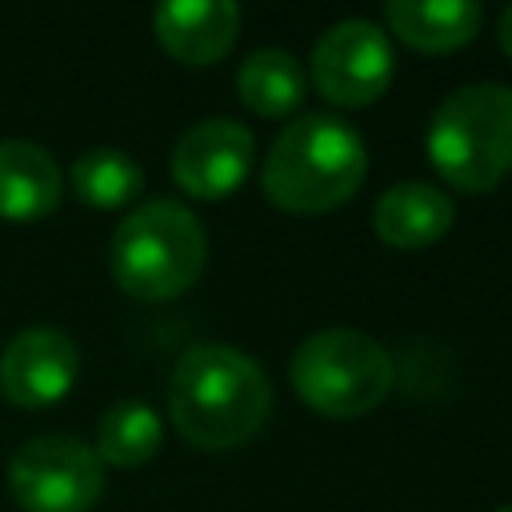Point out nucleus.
Wrapping results in <instances>:
<instances>
[{
    "mask_svg": "<svg viewBox=\"0 0 512 512\" xmlns=\"http://www.w3.org/2000/svg\"><path fill=\"white\" fill-rule=\"evenodd\" d=\"M392 40L380 24L364 16L336 20L320 40L312 44V84L316 92L336 108H368L376 104L392 84Z\"/></svg>",
    "mask_w": 512,
    "mask_h": 512,
    "instance_id": "nucleus-7",
    "label": "nucleus"
},
{
    "mask_svg": "<svg viewBox=\"0 0 512 512\" xmlns=\"http://www.w3.org/2000/svg\"><path fill=\"white\" fill-rule=\"evenodd\" d=\"M256 140L240 120L212 116L192 124L172 148V180L196 200L232 196L252 172Z\"/></svg>",
    "mask_w": 512,
    "mask_h": 512,
    "instance_id": "nucleus-8",
    "label": "nucleus"
},
{
    "mask_svg": "<svg viewBox=\"0 0 512 512\" xmlns=\"http://www.w3.org/2000/svg\"><path fill=\"white\" fill-rule=\"evenodd\" d=\"M80 372V352L68 332L52 324H32L16 332L0 352V384L4 396L24 408L56 404Z\"/></svg>",
    "mask_w": 512,
    "mask_h": 512,
    "instance_id": "nucleus-9",
    "label": "nucleus"
},
{
    "mask_svg": "<svg viewBox=\"0 0 512 512\" xmlns=\"http://www.w3.org/2000/svg\"><path fill=\"white\" fill-rule=\"evenodd\" d=\"M8 488L24 512H88L104 492V464L84 440L48 432L12 452Z\"/></svg>",
    "mask_w": 512,
    "mask_h": 512,
    "instance_id": "nucleus-6",
    "label": "nucleus"
},
{
    "mask_svg": "<svg viewBox=\"0 0 512 512\" xmlns=\"http://www.w3.org/2000/svg\"><path fill=\"white\" fill-rule=\"evenodd\" d=\"M208 260V236L192 208L176 200L136 204L112 232L108 264L116 284L140 300H172L188 292Z\"/></svg>",
    "mask_w": 512,
    "mask_h": 512,
    "instance_id": "nucleus-4",
    "label": "nucleus"
},
{
    "mask_svg": "<svg viewBox=\"0 0 512 512\" xmlns=\"http://www.w3.org/2000/svg\"><path fill=\"white\" fill-rule=\"evenodd\" d=\"M160 440H164V424H160L156 408L144 400H120L100 416L96 456H100V464L108 460L116 468H136L156 456Z\"/></svg>",
    "mask_w": 512,
    "mask_h": 512,
    "instance_id": "nucleus-15",
    "label": "nucleus"
},
{
    "mask_svg": "<svg viewBox=\"0 0 512 512\" xmlns=\"http://www.w3.org/2000/svg\"><path fill=\"white\" fill-rule=\"evenodd\" d=\"M424 144L448 188L468 196L492 192L512 172V88L476 80L448 92L428 120Z\"/></svg>",
    "mask_w": 512,
    "mask_h": 512,
    "instance_id": "nucleus-3",
    "label": "nucleus"
},
{
    "mask_svg": "<svg viewBox=\"0 0 512 512\" xmlns=\"http://www.w3.org/2000/svg\"><path fill=\"white\" fill-rule=\"evenodd\" d=\"M72 192L96 208H120L140 196L144 172L140 164L120 148H88L72 160Z\"/></svg>",
    "mask_w": 512,
    "mask_h": 512,
    "instance_id": "nucleus-16",
    "label": "nucleus"
},
{
    "mask_svg": "<svg viewBox=\"0 0 512 512\" xmlns=\"http://www.w3.org/2000/svg\"><path fill=\"white\" fill-rule=\"evenodd\" d=\"M156 40L188 68H208L240 36V8L232 0H164L152 12Z\"/></svg>",
    "mask_w": 512,
    "mask_h": 512,
    "instance_id": "nucleus-10",
    "label": "nucleus"
},
{
    "mask_svg": "<svg viewBox=\"0 0 512 512\" xmlns=\"http://www.w3.org/2000/svg\"><path fill=\"white\" fill-rule=\"evenodd\" d=\"M496 512H512V504H500V508H496Z\"/></svg>",
    "mask_w": 512,
    "mask_h": 512,
    "instance_id": "nucleus-18",
    "label": "nucleus"
},
{
    "mask_svg": "<svg viewBox=\"0 0 512 512\" xmlns=\"http://www.w3.org/2000/svg\"><path fill=\"white\" fill-rule=\"evenodd\" d=\"M236 92H240L248 112L276 120V116H288L300 108V100L308 92V76L292 52L256 48L244 56V64L236 72Z\"/></svg>",
    "mask_w": 512,
    "mask_h": 512,
    "instance_id": "nucleus-14",
    "label": "nucleus"
},
{
    "mask_svg": "<svg viewBox=\"0 0 512 512\" xmlns=\"http://www.w3.org/2000/svg\"><path fill=\"white\" fill-rule=\"evenodd\" d=\"M384 24L416 52H456L476 40L484 8L472 0H392L384 4Z\"/></svg>",
    "mask_w": 512,
    "mask_h": 512,
    "instance_id": "nucleus-12",
    "label": "nucleus"
},
{
    "mask_svg": "<svg viewBox=\"0 0 512 512\" xmlns=\"http://www.w3.org/2000/svg\"><path fill=\"white\" fill-rule=\"evenodd\" d=\"M60 168L32 140H0V216L40 220L60 204Z\"/></svg>",
    "mask_w": 512,
    "mask_h": 512,
    "instance_id": "nucleus-13",
    "label": "nucleus"
},
{
    "mask_svg": "<svg viewBox=\"0 0 512 512\" xmlns=\"http://www.w3.org/2000/svg\"><path fill=\"white\" fill-rule=\"evenodd\" d=\"M168 412L204 452L248 444L272 416L268 372L232 344H192L168 376Z\"/></svg>",
    "mask_w": 512,
    "mask_h": 512,
    "instance_id": "nucleus-1",
    "label": "nucleus"
},
{
    "mask_svg": "<svg viewBox=\"0 0 512 512\" xmlns=\"http://www.w3.org/2000/svg\"><path fill=\"white\" fill-rule=\"evenodd\" d=\"M496 40H500V52L512 60V4L500 12V20H496Z\"/></svg>",
    "mask_w": 512,
    "mask_h": 512,
    "instance_id": "nucleus-17",
    "label": "nucleus"
},
{
    "mask_svg": "<svg viewBox=\"0 0 512 512\" xmlns=\"http://www.w3.org/2000/svg\"><path fill=\"white\" fill-rule=\"evenodd\" d=\"M452 200L440 184L428 180H400L384 188L372 204V232L380 244L396 252H416L436 244L452 228Z\"/></svg>",
    "mask_w": 512,
    "mask_h": 512,
    "instance_id": "nucleus-11",
    "label": "nucleus"
},
{
    "mask_svg": "<svg viewBox=\"0 0 512 512\" xmlns=\"http://www.w3.org/2000/svg\"><path fill=\"white\" fill-rule=\"evenodd\" d=\"M368 176V148L352 124L328 112L296 116L260 164L264 196L292 216H320L356 196Z\"/></svg>",
    "mask_w": 512,
    "mask_h": 512,
    "instance_id": "nucleus-2",
    "label": "nucleus"
},
{
    "mask_svg": "<svg viewBox=\"0 0 512 512\" xmlns=\"http://www.w3.org/2000/svg\"><path fill=\"white\" fill-rule=\"evenodd\" d=\"M392 356L388 348L356 328H324L296 344L288 380L296 396L328 416V420H356L368 416L392 392Z\"/></svg>",
    "mask_w": 512,
    "mask_h": 512,
    "instance_id": "nucleus-5",
    "label": "nucleus"
}]
</instances>
